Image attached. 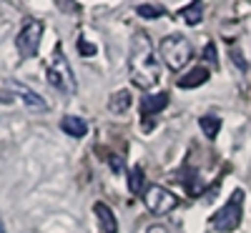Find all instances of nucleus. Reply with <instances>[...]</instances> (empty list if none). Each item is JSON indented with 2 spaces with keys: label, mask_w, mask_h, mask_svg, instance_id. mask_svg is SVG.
I'll use <instances>...</instances> for the list:
<instances>
[{
  "label": "nucleus",
  "mask_w": 251,
  "mask_h": 233,
  "mask_svg": "<svg viewBox=\"0 0 251 233\" xmlns=\"http://www.w3.org/2000/svg\"><path fill=\"white\" fill-rule=\"evenodd\" d=\"M128 73H131V80L143 91H151L158 83V75H161L158 60H156V53H153V43H151V38L141 30L133 35V43H131Z\"/></svg>",
  "instance_id": "1"
},
{
  "label": "nucleus",
  "mask_w": 251,
  "mask_h": 233,
  "mask_svg": "<svg viewBox=\"0 0 251 233\" xmlns=\"http://www.w3.org/2000/svg\"><path fill=\"white\" fill-rule=\"evenodd\" d=\"M161 55H163V63L171 70H181L186 63L191 60L194 48H191V43H188L183 35H169L161 43Z\"/></svg>",
  "instance_id": "2"
},
{
  "label": "nucleus",
  "mask_w": 251,
  "mask_h": 233,
  "mask_svg": "<svg viewBox=\"0 0 251 233\" xmlns=\"http://www.w3.org/2000/svg\"><path fill=\"white\" fill-rule=\"evenodd\" d=\"M241 208H244V193H241V190H234L231 198L226 201V206L219 210V213H214V218H211L214 228L221 231V233H231V231H236L239 223H241V216H244V210H241Z\"/></svg>",
  "instance_id": "3"
},
{
  "label": "nucleus",
  "mask_w": 251,
  "mask_h": 233,
  "mask_svg": "<svg viewBox=\"0 0 251 233\" xmlns=\"http://www.w3.org/2000/svg\"><path fill=\"white\" fill-rule=\"evenodd\" d=\"M48 83L60 93H75V78L71 70V63L66 60L60 50H55L53 60L48 63Z\"/></svg>",
  "instance_id": "4"
},
{
  "label": "nucleus",
  "mask_w": 251,
  "mask_h": 233,
  "mask_svg": "<svg viewBox=\"0 0 251 233\" xmlns=\"http://www.w3.org/2000/svg\"><path fill=\"white\" fill-rule=\"evenodd\" d=\"M40 38H43V23L35 18H30L28 23L20 28L18 38H15V46H18V53L23 58H35L38 48H40Z\"/></svg>",
  "instance_id": "5"
},
{
  "label": "nucleus",
  "mask_w": 251,
  "mask_h": 233,
  "mask_svg": "<svg viewBox=\"0 0 251 233\" xmlns=\"http://www.w3.org/2000/svg\"><path fill=\"white\" fill-rule=\"evenodd\" d=\"M143 203H146V208H149V210L163 216V213H169V210H174L178 206V198L171 193V190H166L163 186H151L143 193Z\"/></svg>",
  "instance_id": "6"
},
{
  "label": "nucleus",
  "mask_w": 251,
  "mask_h": 233,
  "mask_svg": "<svg viewBox=\"0 0 251 233\" xmlns=\"http://www.w3.org/2000/svg\"><path fill=\"white\" fill-rule=\"evenodd\" d=\"M8 91H13V93H15L20 100H23V103L28 105L30 111H48V103H46L43 98H40L35 91H30L28 86H23V83L10 80V83H8Z\"/></svg>",
  "instance_id": "7"
},
{
  "label": "nucleus",
  "mask_w": 251,
  "mask_h": 233,
  "mask_svg": "<svg viewBox=\"0 0 251 233\" xmlns=\"http://www.w3.org/2000/svg\"><path fill=\"white\" fill-rule=\"evenodd\" d=\"M166 105H169V93H156V95H146L141 100V113H143V120L151 118L156 113H161Z\"/></svg>",
  "instance_id": "8"
},
{
  "label": "nucleus",
  "mask_w": 251,
  "mask_h": 233,
  "mask_svg": "<svg viewBox=\"0 0 251 233\" xmlns=\"http://www.w3.org/2000/svg\"><path fill=\"white\" fill-rule=\"evenodd\" d=\"M93 213L98 216V223L103 228V233H118V221L113 216V208L106 203H96L93 206Z\"/></svg>",
  "instance_id": "9"
},
{
  "label": "nucleus",
  "mask_w": 251,
  "mask_h": 233,
  "mask_svg": "<svg viewBox=\"0 0 251 233\" xmlns=\"http://www.w3.org/2000/svg\"><path fill=\"white\" fill-rule=\"evenodd\" d=\"M60 131L63 133H68L71 138H83L88 133V123L83 120V118H78V116H66L60 120Z\"/></svg>",
  "instance_id": "10"
},
{
  "label": "nucleus",
  "mask_w": 251,
  "mask_h": 233,
  "mask_svg": "<svg viewBox=\"0 0 251 233\" xmlns=\"http://www.w3.org/2000/svg\"><path fill=\"white\" fill-rule=\"evenodd\" d=\"M208 80V68L206 66H199V68H194V70H188L183 78H178V88H199V86H203V83Z\"/></svg>",
  "instance_id": "11"
},
{
  "label": "nucleus",
  "mask_w": 251,
  "mask_h": 233,
  "mask_svg": "<svg viewBox=\"0 0 251 233\" xmlns=\"http://www.w3.org/2000/svg\"><path fill=\"white\" fill-rule=\"evenodd\" d=\"M181 18L186 20V25H199L201 23V18H203V3H191L188 8H183L181 10Z\"/></svg>",
  "instance_id": "12"
},
{
  "label": "nucleus",
  "mask_w": 251,
  "mask_h": 233,
  "mask_svg": "<svg viewBox=\"0 0 251 233\" xmlns=\"http://www.w3.org/2000/svg\"><path fill=\"white\" fill-rule=\"evenodd\" d=\"M108 108L113 111V113H126L131 108V93L128 91H118L111 100H108Z\"/></svg>",
  "instance_id": "13"
},
{
  "label": "nucleus",
  "mask_w": 251,
  "mask_h": 233,
  "mask_svg": "<svg viewBox=\"0 0 251 233\" xmlns=\"http://www.w3.org/2000/svg\"><path fill=\"white\" fill-rule=\"evenodd\" d=\"M199 125H201V131L206 133V138L214 140L216 133H219V128H221V118H216V116H203V118H199Z\"/></svg>",
  "instance_id": "14"
},
{
  "label": "nucleus",
  "mask_w": 251,
  "mask_h": 233,
  "mask_svg": "<svg viewBox=\"0 0 251 233\" xmlns=\"http://www.w3.org/2000/svg\"><path fill=\"white\" fill-rule=\"evenodd\" d=\"M136 13L146 20H156V18H163L166 15V8L163 5H153V3H141L136 5Z\"/></svg>",
  "instance_id": "15"
},
{
  "label": "nucleus",
  "mask_w": 251,
  "mask_h": 233,
  "mask_svg": "<svg viewBox=\"0 0 251 233\" xmlns=\"http://www.w3.org/2000/svg\"><path fill=\"white\" fill-rule=\"evenodd\" d=\"M143 183H146L143 168H141V165H133L131 173H128V190H131V193H141V190H143Z\"/></svg>",
  "instance_id": "16"
},
{
  "label": "nucleus",
  "mask_w": 251,
  "mask_h": 233,
  "mask_svg": "<svg viewBox=\"0 0 251 233\" xmlns=\"http://www.w3.org/2000/svg\"><path fill=\"white\" fill-rule=\"evenodd\" d=\"M183 186H186V190H188V196H199V193H201V188H203V183L199 181V176H196L194 171H186Z\"/></svg>",
  "instance_id": "17"
},
{
  "label": "nucleus",
  "mask_w": 251,
  "mask_h": 233,
  "mask_svg": "<svg viewBox=\"0 0 251 233\" xmlns=\"http://www.w3.org/2000/svg\"><path fill=\"white\" fill-rule=\"evenodd\" d=\"M203 58L208 60V66H216V63H219V58H216V46H214V43H208V46L203 48Z\"/></svg>",
  "instance_id": "18"
},
{
  "label": "nucleus",
  "mask_w": 251,
  "mask_h": 233,
  "mask_svg": "<svg viewBox=\"0 0 251 233\" xmlns=\"http://www.w3.org/2000/svg\"><path fill=\"white\" fill-rule=\"evenodd\" d=\"M78 50L80 55H96V46L88 43V40H78Z\"/></svg>",
  "instance_id": "19"
},
{
  "label": "nucleus",
  "mask_w": 251,
  "mask_h": 233,
  "mask_svg": "<svg viewBox=\"0 0 251 233\" xmlns=\"http://www.w3.org/2000/svg\"><path fill=\"white\" fill-rule=\"evenodd\" d=\"M108 163H111V168H113L116 173L121 171V158H118V156H111V158H108Z\"/></svg>",
  "instance_id": "20"
},
{
  "label": "nucleus",
  "mask_w": 251,
  "mask_h": 233,
  "mask_svg": "<svg viewBox=\"0 0 251 233\" xmlns=\"http://www.w3.org/2000/svg\"><path fill=\"white\" fill-rule=\"evenodd\" d=\"M146 233H169V228H166V226H161V223H156V226H151V228L146 231Z\"/></svg>",
  "instance_id": "21"
},
{
  "label": "nucleus",
  "mask_w": 251,
  "mask_h": 233,
  "mask_svg": "<svg viewBox=\"0 0 251 233\" xmlns=\"http://www.w3.org/2000/svg\"><path fill=\"white\" fill-rule=\"evenodd\" d=\"M0 233H5V228H3V223H0Z\"/></svg>",
  "instance_id": "22"
}]
</instances>
